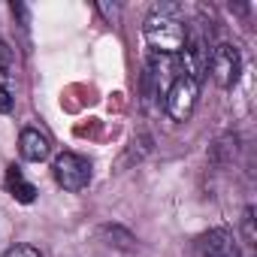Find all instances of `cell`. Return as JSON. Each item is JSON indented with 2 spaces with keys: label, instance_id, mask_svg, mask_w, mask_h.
I'll return each mask as SVG.
<instances>
[{
  "label": "cell",
  "instance_id": "obj_1",
  "mask_svg": "<svg viewBox=\"0 0 257 257\" xmlns=\"http://www.w3.org/2000/svg\"><path fill=\"white\" fill-rule=\"evenodd\" d=\"M143 34H146V43L152 46V52L176 58L188 40V25L182 19V7H176V4L152 7L149 19L143 25Z\"/></svg>",
  "mask_w": 257,
  "mask_h": 257
},
{
  "label": "cell",
  "instance_id": "obj_2",
  "mask_svg": "<svg viewBox=\"0 0 257 257\" xmlns=\"http://www.w3.org/2000/svg\"><path fill=\"white\" fill-rule=\"evenodd\" d=\"M52 173H55V182L70 191V194H79L88 188L91 182V161H85L82 155L76 152H61L52 164Z\"/></svg>",
  "mask_w": 257,
  "mask_h": 257
},
{
  "label": "cell",
  "instance_id": "obj_3",
  "mask_svg": "<svg viewBox=\"0 0 257 257\" xmlns=\"http://www.w3.org/2000/svg\"><path fill=\"white\" fill-rule=\"evenodd\" d=\"M209 55H212V49H209L206 37H203V34H191V31H188V40H185L182 52L176 55L179 76H188V79L200 82V79L209 73Z\"/></svg>",
  "mask_w": 257,
  "mask_h": 257
},
{
  "label": "cell",
  "instance_id": "obj_4",
  "mask_svg": "<svg viewBox=\"0 0 257 257\" xmlns=\"http://www.w3.org/2000/svg\"><path fill=\"white\" fill-rule=\"evenodd\" d=\"M197 100H200V82H194L188 76H179L164 94V109L173 121H188L191 112L197 109Z\"/></svg>",
  "mask_w": 257,
  "mask_h": 257
},
{
  "label": "cell",
  "instance_id": "obj_5",
  "mask_svg": "<svg viewBox=\"0 0 257 257\" xmlns=\"http://www.w3.org/2000/svg\"><path fill=\"white\" fill-rule=\"evenodd\" d=\"M209 73L215 79V85L221 88H233L239 82V73H242V55L236 46L230 43H218L209 55Z\"/></svg>",
  "mask_w": 257,
  "mask_h": 257
},
{
  "label": "cell",
  "instance_id": "obj_6",
  "mask_svg": "<svg viewBox=\"0 0 257 257\" xmlns=\"http://www.w3.org/2000/svg\"><path fill=\"white\" fill-rule=\"evenodd\" d=\"M194 257H242L236 236L227 227H215L194 242Z\"/></svg>",
  "mask_w": 257,
  "mask_h": 257
},
{
  "label": "cell",
  "instance_id": "obj_7",
  "mask_svg": "<svg viewBox=\"0 0 257 257\" xmlns=\"http://www.w3.org/2000/svg\"><path fill=\"white\" fill-rule=\"evenodd\" d=\"M19 155L25 161H31V164H40V161H46L52 155V143H49L46 134L37 131V127H25L22 137H19Z\"/></svg>",
  "mask_w": 257,
  "mask_h": 257
},
{
  "label": "cell",
  "instance_id": "obj_8",
  "mask_svg": "<svg viewBox=\"0 0 257 257\" xmlns=\"http://www.w3.org/2000/svg\"><path fill=\"white\" fill-rule=\"evenodd\" d=\"M7 188H10V194H13L19 203H34V197H37L34 185L25 182V176H22L19 167H10V170H7Z\"/></svg>",
  "mask_w": 257,
  "mask_h": 257
},
{
  "label": "cell",
  "instance_id": "obj_9",
  "mask_svg": "<svg viewBox=\"0 0 257 257\" xmlns=\"http://www.w3.org/2000/svg\"><path fill=\"white\" fill-rule=\"evenodd\" d=\"M13 76V52L10 46L0 40V85H7V79Z\"/></svg>",
  "mask_w": 257,
  "mask_h": 257
},
{
  "label": "cell",
  "instance_id": "obj_10",
  "mask_svg": "<svg viewBox=\"0 0 257 257\" xmlns=\"http://www.w3.org/2000/svg\"><path fill=\"white\" fill-rule=\"evenodd\" d=\"M242 233H245V242L254 245V209L248 206L245 215H242Z\"/></svg>",
  "mask_w": 257,
  "mask_h": 257
},
{
  "label": "cell",
  "instance_id": "obj_11",
  "mask_svg": "<svg viewBox=\"0 0 257 257\" xmlns=\"http://www.w3.org/2000/svg\"><path fill=\"white\" fill-rule=\"evenodd\" d=\"M4 257H43V254H40L34 245H13Z\"/></svg>",
  "mask_w": 257,
  "mask_h": 257
},
{
  "label": "cell",
  "instance_id": "obj_12",
  "mask_svg": "<svg viewBox=\"0 0 257 257\" xmlns=\"http://www.w3.org/2000/svg\"><path fill=\"white\" fill-rule=\"evenodd\" d=\"M13 112V91L7 85H0V115H7Z\"/></svg>",
  "mask_w": 257,
  "mask_h": 257
}]
</instances>
